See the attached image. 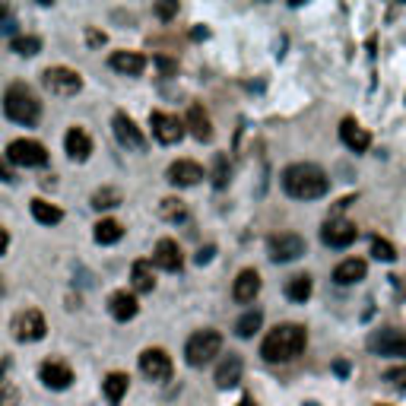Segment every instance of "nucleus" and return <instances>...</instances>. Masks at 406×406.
<instances>
[{"mask_svg":"<svg viewBox=\"0 0 406 406\" xmlns=\"http://www.w3.org/2000/svg\"><path fill=\"white\" fill-rule=\"evenodd\" d=\"M282 191L292 200H317L330 191V178L314 162H295L282 168Z\"/></svg>","mask_w":406,"mask_h":406,"instance_id":"obj_1","label":"nucleus"},{"mask_svg":"<svg viewBox=\"0 0 406 406\" xmlns=\"http://www.w3.org/2000/svg\"><path fill=\"white\" fill-rule=\"evenodd\" d=\"M304 346H308V330L302 324H276L267 334V340L260 343V356H263V362L280 365V362L302 356Z\"/></svg>","mask_w":406,"mask_h":406,"instance_id":"obj_2","label":"nucleus"},{"mask_svg":"<svg viewBox=\"0 0 406 406\" xmlns=\"http://www.w3.org/2000/svg\"><path fill=\"white\" fill-rule=\"evenodd\" d=\"M4 114L10 121H16V124L32 127L42 118V102L32 96L29 86L13 83V86H6V92H4Z\"/></svg>","mask_w":406,"mask_h":406,"instance_id":"obj_3","label":"nucleus"},{"mask_svg":"<svg viewBox=\"0 0 406 406\" xmlns=\"http://www.w3.org/2000/svg\"><path fill=\"white\" fill-rule=\"evenodd\" d=\"M219 353H222L219 330H197V334H191L187 336V343H185V362L194 365V368L209 365Z\"/></svg>","mask_w":406,"mask_h":406,"instance_id":"obj_4","label":"nucleus"},{"mask_svg":"<svg viewBox=\"0 0 406 406\" xmlns=\"http://www.w3.org/2000/svg\"><path fill=\"white\" fill-rule=\"evenodd\" d=\"M42 83L51 96H60V99H70L83 89V77H79L73 67H48L42 73Z\"/></svg>","mask_w":406,"mask_h":406,"instance_id":"obj_5","label":"nucleus"},{"mask_svg":"<svg viewBox=\"0 0 406 406\" xmlns=\"http://www.w3.org/2000/svg\"><path fill=\"white\" fill-rule=\"evenodd\" d=\"M267 254L273 263H289L299 260L304 254V238L299 232H276L267 238Z\"/></svg>","mask_w":406,"mask_h":406,"instance_id":"obj_6","label":"nucleus"},{"mask_svg":"<svg viewBox=\"0 0 406 406\" xmlns=\"http://www.w3.org/2000/svg\"><path fill=\"white\" fill-rule=\"evenodd\" d=\"M6 159L16 162V165H26V168H38V165H48V150H45L38 140H13L6 146Z\"/></svg>","mask_w":406,"mask_h":406,"instance_id":"obj_7","label":"nucleus"},{"mask_svg":"<svg viewBox=\"0 0 406 406\" xmlns=\"http://www.w3.org/2000/svg\"><path fill=\"white\" fill-rule=\"evenodd\" d=\"M111 131H114V137H118V143L124 146V150H131V153H146V137L140 133V127L133 124L127 111H114V114H111Z\"/></svg>","mask_w":406,"mask_h":406,"instance_id":"obj_8","label":"nucleus"},{"mask_svg":"<svg viewBox=\"0 0 406 406\" xmlns=\"http://www.w3.org/2000/svg\"><path fill=\"white\" fill-rule=\"evenodd\" d=\"M13 334H16V340H23V343H38V340L48 336V321H45V314L38 308H29L13 321Z\"/></svg>","mask_w":406,"mask_h":406,"instance_id":"obj_9","label":"nucleus"},{"mask_svg":"<svg viewBox=\"0 0 406 406\" xmlns=\"http://www.w3.org/2000/svg\"><path fill=\"white\" fill-rule=\"evenodd\" d=\"M140 371H143L150 381H168L172 371H175L172 356H168L165 349H159V346L143 349V353H140Z\"/></svg>","mask_w":406,"mask_h":406,"instance_id":"obj_10","label":"nucleus"},{"mask_svg":"<svg viewBox=\"0 0 406 406\" xmlns=\"http://www.w3.org/2000/svg\"><path fill=\"white\" fill-rule=\"evenodd\" d=\"M356 238H358V229L349 219H336V216H334V219H327V222H324V229H321V241L327 248H336V251L349 248Z\"/></svg>","mask_w":406,"mask_h":406,"instance_id":"obj_11","label":"nucleus"},{"mask_svg":"<svg viewBox=\"0 0 406 406\" xmlns=\"http://www.w3.org/2000/svg\"><path fill=\"white\" fill-rule=\"evenodd\" d=\"M150 127H153L155 143H162V146H175L185 137V124H181L175 114H165V111H153Z\"/></svg>","mask_w":406,"mask_h":406,"instance_id":"obj_12","label":"nucleus"},{"mask_svg":"<svg viewBox=\"0 0 406 406\" xmlns=\"http://www.w3.org/2000/svg\"><path fill=\"white\" fill-rule=\"evenodd\" d=\"M368 349L378 356H403L406 358V334L403 330H375V334L368 336Z\"/></svg>","mask_w":406,"mask_h":406,"instance_id":"obj_13","label":"nucleus"},{"mask_svg":"<svg viewBox=\"0 0 406 406\" xmlns=\"http://www.w3.org/2000/svg\"><path fill=\"white\" fill-rule=\"evenodd\" d=\"M153 267L165 270V273H178V270L185 267V254H181L178 241H175V238H162V241H155Z\"/></svg>","mask_w":406,"mask_h":406,"instance_id":"obj_14","label":"nucleus"},{"mask_svg":"<svg viewBox=\"0 0 406 406\" xmlns=\"http://www.w3.org/2000/svg\"><path fill=\"white\" fill-rule=\"evenodd\" d=\"M165 178L172 181L175 187H194L203 181V168H200V162H194V159H178L168 165Z\"/></svg>","mask_w":406,"mask_h":406,"instance_id":"obj_15","label":"nucleus"},{"mask_svg":"<svg viewBox=\"0 0 406 406\" xmlns=\"http://www.w3.org/2000/svg\"><path fill=\"white\" fill-rule=\"evenodd\" d=\"M241 371H245V362H241V356H222L219 362H216V388L219 390H232L235 384L241 381Z\"/></svg>","mask_w":406,"mask_h":406,"instance_id":"obj_16","label":"nucleus"},{"mask_svg":"<svg viewBox=\"0 0 406 406\" xmlns=\"http://www.w3.org/2000/svg\"><path fill=\"white\" fill-rule=\"evenodd\" d=\"M185 124L191 127V133L200 140V143H209V140H213V121H209L207 108H203L200 102H191V105H187ZM187 127H185V131H187Z\"/></svg>","mask_w":406,"mask_h":406,"instance_id":"obj_17","label":"nucleus"},{"mask_svg":"<svg viewBox=\"0 0 406 406\" xmlns=\"http://www.w3.org/2000/svg\"><path fill=\"white\" fill-rule=\"evenodd\" d=\"M38 378L45 381V388L48 390H67L73 384V368L70 365H64V362H57V358H51V362L42 365Z\"/></svg>","mask_w":406,"mask_h":406,"instance_id":"obj_18","label":"nucleus"},{"mask_svg":"<svg viewBox=\"0 0 406 406\" xmlns=\"http://www.w3.org/2000/svg\"><path fill=\"white\" fill-rule=\"evenodd\" d=\"M257 292H260V273L251 270V267L241 270V273L235 276V282H232V299L238 304H248V302L257 299Z\"/></svg>","mask_w":406,"mask_h":406,"instance_id":"obj_19","label":"nucleus"},{"mask_svg":"<svg viewBox=\"0 0 406 406\" xmlns=\"http://www.w3.org/2000/svg\"><path fill=\"white\" fill-rule=\"evenodd\" d=\"M340 140L353 153H368V146H371V133L365 131V127H358L356 118H343L340 121Z\"/></svg>","mask_w":406,"mask_h":406,"instance_id":"obj_20","label":"nucleus"},{"mask_svg":"<svg viewBox=\"0 0 406 406\" xmlns=\"http://www.w3.org/2000/svg\"><path fill=\"white\" fill-rule=\"evenodd\" d=\"M108 67L124 73V77H140L146 67V57L140 51H111L108 54Z\"/></svg>","mask_w":406,"mask_h":406,"instance_id":"obj_21","label":"nucleus"},{"mask_svg":"<svg viewBox=\"0 0 406 406\" xmlns=\"http://www.w3.org/2000/svg\"><path fill=\"white\" fill-rule=\"evenodd\" d=\"M365 270H368V263L362 257H346L334 267V282L336 286H356L358 280H365Z\"/></svg>","mask_w":406,"mask_h":406,"instance_id":"obj_22","label":"nucleus"},{"mask_svg":"<svg viewBox=\"0 0 406 406\" xmlns=\"http://www.w3.org/2000/svg\"><path fill=\"white\" fill-rule=\"evenodd\" d=\"M64 146H67V153H70L73 162H86L92 155V140L83 127H70L67 137H64Z\"/></svg>","mask_w":406,"mask_h":406,"instance_id":"obj_23","label":"nucleus"},{"mask_svg":"<svg viewBox=\"0 0 406 406\" xmlns=\"http://www.w3.org/2000/svg\"><path fill=\"white\" fill-rule=\"evenodd\" d=\"M108 311H111L114 321H133L140 311V302L133 292H114L111 299H108Z\"/></svg>","mask_w":406,"mask_h":406,"instance_id":"obj_24","label":"nucleus"},{"mask_svg":"<svg viewBox=\"0 0 406 406\" xmlns=\"http://www.w3.org/2000/svg\"><path fill=\"white\" fill-rule=\"evenodd\" d=\"M131 286L137 289V292H153V289H155V267H153V260H133Z\"/></svg>","mask_w":406,"mask_h":406,"instance_id":"obj_25","label":"nucleus"},{"mask_svg":"<svg viewBox=\"0 0 406 406\" xmlns=\"http://www.w3.org/2000/svg\"><path fill=\"white\" fill-rule=\"evenodd\" d=\"M127 384H131V378H127L124 371H111V375H105V381H102L105 400L111 406H118L121 400H124V394H127Z\"/></svg>","mask_w":406,"mask_h":406,"instance_id":"obj_26","label":"nucleus"},{"mask_svg":"<svg viewBox=\"0 0 406 406\" xmlns=\"http://www.w3.org/2000/svg\"><path fill=\"white\" fill-rule=\"evenodd\" d=\"M29 213H32V219L42 222V226H57V222L64 219V209L54 207L48 200H38V197L29 203Z\"/></svg>","mask_w":406,"mask_h":406,"instance_id":"obj_27","label":"nucleus"},{"mask_svg":"<svg viewBox=\"0 0 406 406\" xmlns=\"http://www.w3.org/2000/svg\"><path fill=\"white\" fill-rule=\"evenodd\" d=\"M209 175H213L209 181H213L216 191H226L229 181H232V162H229L226 153H216L213 155V168H209Z\"/></svg>","mask_w":406,"mask_h":406,"instance_id":"obj_28","label":"nucleus"},{"mask_svg":"<svg viewBox=\"0 0 406 406\" xmlns=\"http://www.w3.org/2000/svg\"><path fill=\"white\" fill-rule=\"evenodd\" d=\"M92 235H96L99 245H114V241L124 238V226H121L118 219H99Z\"/></svg>","mask_w":406,"mask_h":406,"instance_id":"obj_29","label":"nucleus"},{"mask_svg":"<svg viewBox=\"0 0 406 406\" xmlns=\"http://www.w3.org/2000/svg\"><path fill=\"white\" fill-rule=\"evenodd\" d=\"M159 216L165 222H185L187 219V203L178 197H162L159 200Z\"/></svg>","mask_w":406,"mask_h":406,"instance_id":"obj_30","label":"nucleus"},{"mask_svg":"<svg viewBox=\"0 0 406 406\" xmlns=\"http://www.w3.org/2000/svg\"><path fill=\"white\" fill-rule=\"evenodd\" d=\"M311 289H314L311 276H308V273H299L295 280L286 282V299H289V302H308V299H311Z\"/></svg>","mask_w":406,"mask_h":406,"instance_id":"obj_31","label":"nucleus"},{"mask_svg":"<svg viewBox=\"0 0 406 406\" xmlns=\"http://www.w3.org/2000/svg\"><path fill=\"white\" fill-rule=\"evenodd\" d=\"M260 324H263V314L260 311H245V314L235 321V336H241V340H251V336L260 330Z\"/></svg>","mask_w":406,"mask_h":406,"instance_id":"obj_32","label":"nucleus"},{"mask_svg":"<svg viewBox=\"0 0 406 406\" xmlns=\"http://www.w3.org/2000/svg\"><path fill=\"white\" fill-rule=\"evenodd\" d=\"M10 51L19 54V57H32V54L42 51V38L38 35H16L10 42Z\"/></svg>","mask_w":406,"mask_h":406,"instance_id":"obj_33","label":"nucleus"},{"mask_svg":"<svg viewBox=\"0 0 406 406\" xmlns=\"http://www.w3.org/2000/svg\"><path fill=\"white\" fill-rule=\"evenodd\" d=\"M89 203L96 209H111V207H118V203H121V191H118V187H102V191L92 194Z\"/></svg>","mask_w":406,"mask_h":406,"instance_id":"obj_34","label":"nucleus"},{"mask_svg":"<svg viewBox=\"0 0 406 406\" xmlns=\"http://www.w3.org/2000/svg\"><path fill=\"white\" fill-rule=\"evenodd\" d=\"M371 254H375L378 260H384V263L397 260V248L390 245L388 238H371Z\"/></svg>","mask_w":406,"mask_h":406,"instance_id":"obj_35","label":"nucleus"},{"mask_svg":"<svg viewBox=\"0 0 406 406\" xmlns=\"http://www.w3.org/2000/svg\"><path fill=\"white\" fill-rule=\"evenodd\" d=\"M384 381L394 384V388H400V390H406V365H397V368L384 371Z\"/></svg>","mask_w":406,"mask_h":406,"instance_id":"obj_36","label":"nucleus"},{"mask_svg":"<svg viewBox=\"0 0 406 406\" xmlns=\"http://www.w3.org/2000/svg\"><path fill=\"white\" fill-rule=\"evenodd\" d=\"M175 13H178V4H172V0H159L155 4V16L159 19H172Z\"/></svg>","mask_w":406,"mask_h":406,"instance_id":"obj_37","label":"nucleus"},{"mask_svg":"<svg viewBox=\"0 0 406 406\" xmlns=\"http://www.w3.org/2000/svg\"><path fill=\"white\" fill-rule=\"evenodd\" d=\"M155 67H159L162 73H175V70H178V64H175L172 57H165V54H159V57H155Z\"/></svg>","mask_w":406,"mask_h":406,"instance_id":"obj_38","label":"nucleus"},{"mask_svg":"<svg viewBox=\"0 0 406 406\" xmlns=\"http://www.w3.org/2000/svg\"><path fill=\"white\" fill-rule=\"evenodd\" d=\"M349 371H353V365H349V362H346V358H336V362H334V375L346 378V375H349Z\"/></svg>","mask_w":406,"mask_h":406,"instance_id":"obj_39","label":"nucleus"},{"mask_svg":"<svg viewBox=\"0 0 406 406\" xmlns=\"http://www.w3.org/2000/svg\"><path fill=\"white\" fill-rule=\"evenodd\" d=\"M213 254H216L213 245H203L200 251H197V263H209V260H213Z\"/></svg>","mask_w":406,"mask_h":406,"instance_id":"obj_40","label":"nucleus"},{"mask_svg":"<svg viewBox=\"0 0 406 406\" xmlns=\"http://www.w3.org/2000/svg\"><path fill=\"white\" fill-rule=\"evenodd\" d=\"M6 248H10V232L0 226V254H6Z\"/></svg>","mask_w":406,"mask_h":406,"instance_id":"obj_41","label":"nucleus"},{"mask_svg":"<svg viewBox=\"0 0 406 406\" xmlns=\"http://www.w3.org/2000/svg\"><path fill=\"white\" fill-rule=\"evenodd\" d=\"M86 42H92V45H102V35H99V32H86Z\"/></svg>","mask_w":406,"mask_h":406,"instance_id":"obj_42","label":"nucleus"},{"mask_svg":"<svg viewBox=\"0 0 406 406\" xmlns=\"http://www.w3.org/2000/svg\"><path fill=\"white\" fill-rule=\"evenodd\" d=\"M6 19H10V6L0 4V23H6Z\"/></svg>","mask_w":406,"mask_h":406,"instance_id":"obj_43","label":"nucleus"},{"mask_svg":"<svg viewBox=\"0 0 406 406\" xmlns=\"http://www.w3.org/2000/svg\"><path fill=\"white\" fill-rule=\"evenodd\" d=\"M0 403H4V368H0Z\"/></svg>","mask_w":406,"mask_h":406,"instance_id":"obj_44","label":"nucleus"},{"mask_svg":"<svg viewBox=\"0 0 406 406\" xmlns=\"http://www.w3.org/2000/svg\"><path fill=\"white\" fill-rule=\"evenodd\" d=\"M238 406H254V400H245V403H238Z\"/></svg>","mask_w":406,"mask_h":406,"instance_id":"obj_45","label":"nucleus"},{"mask_svg":"<svg viewBox=\"0 0 406 406\" xmlns=\"http://www.w3.org/2000/svg\"><path fill=\"white\" fill-rule=\"evenodd\" d=\"M0 295H4V282H0Z\"/></svg>","mask_w":406,"mask_h":406,"instance_id":"obj_46","label":"nucleus"},{"mask_svg":"<svg viewBox=\"0 0 406 406\" xmlns=\"http://www.w3.org/2000/svg\"><path fill=\"white\" fill-rule=\"evenodd\" d=\"M378 406H388V403H378Z\"/></svg>","mask_w":406,"mask_h":406,"instance_id":"obj_47","label":"nucleus"}]
</instances>
